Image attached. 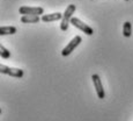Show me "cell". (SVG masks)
I'll use <instances>...</instances> for the list:
<instances>
[{"mask_svg": "<svg viewBox=\"0 0 133 121\" xmlns=\"http://www.w3.org/2000/svg\"><path fill=\"white\" fill-rule=\"evenodd\" d=\"M76 9L75 5H68L67 8L65 9V12L63 13V19H61V24H60V29L63 32H66L68 29V25L71 24V19H72V15L74 14Z\"/></svg>", "mask_w": 133, "mask_h": 121, "instance_id": "6da1fadb", "label": "cell"}, {"mask_svg": "<svg viewBox=\"0 0 133 121\" xmlns=\"http://www.w3.org/2000/svg\"><path fill=\"white\" fill-rule=\"evenodd\" d=\"M82 42V37L80 36V35H76V36H74L72 40L70 41V43H68L67 45H66L65 48L61 50V55L63 56H68L71 55V54L74 51V49L78 47L80 43Z\"/></svg>", "mask_w": 133, "mask_h": 121, "instance_id": "7a4b0ae2", "label": "cell"}, {"mask_svg": "<svg viewBox=\"0 0 133 121\" xmlns=\"http://www.w3.org/2000/svg\"><path fill=\"white\" fill-rule=\"evenodd\" d=\"M71 25L74 26L75 28H78V29H80L82 33H85L86 35H93L94 34V30L91 27H89L87 24H85V22H82L80 19H78V18H72L71 19Z\"/></svg>", "mask_w": 133, "mask_h": 121, "instance_id": "3957f363", "label": "cell"}, {"mask_svg": "<svg viewBox=\"0 0 133 121\" xmlns=\"http://www.w3.org/2000/svg\"><path fill=\"white\" fill-rule=\"evenodd\" d=\"M19 13L22 15H34V16H39L44 15V8L43 7H29V6H22L19 8Z\"/></svg>", "mask_w": 133, "mask_h": 121, "instance_id": "277c9868", "label": "cell"}, {"mask_svg": "<svg viewBox=\"0 0 133 121\" xmlns=\"http://www.w3.org/2000/svg\"><path fill=\"white\" fill-rule=\"evenodd\" d=\"M0 71L4 74H8V76L15 77V78H22L23 77V70L22 69H17V68H9L7 65L1 64L0 65Z\"/></svg>", "mask_w": 133, "mask_h": 121, "instance_id": "5b68a950", "label": "cell"}, {"mask_svg": "<svg viewBox=\"0 0 133 121\" xmlns=\"http://www.w3.org/2000/svg\"><path fill=\"white\" fill-rule=\"evenodd\" d=\"M91 80L94 83V87L96 90V94L99 99H104L105 98V92H104V89H103V85H102V82H101V78H99L98 74H93L91 76Z\"/></svg>", "mask_w": 133, "mask_h": 121, "instance_id": "8992f818", "label": "cell"}, {"mask_svg": "<svg viewBox=\"0 0 133 121\" xmlns=\"http://www.w3.org/2000/svg\"><path fill=\"white\" fill-rule=\"evenodd\" d=\"M61 19H63V14L59 12L51 13V14H44L41 18V20L43 22H53V21H58V20H61Z\"/></svg>", "mask_w": 133, "mask_h": 121, "instance_id": "52a82bcc", "label": "cell"}, {"mask_svg": "<svg viewBox=\"0 0 133 121\" xmlns=\"http://www.w3.org/2000/svg\"><path fill=\"white\" fill-rule=\"evenodd\" d=\"M41 21L39 16H34V15H22L21 22L22 24H38Z\"/></svg>", "mask_w": 133, "mask_h": 121, "instance_id": "ba28073f", "label": "cell"}, {"mask_svg": "<svg viewBox=\"0 0 133 121\" xmlns=\"http://www.w3.org/2000/svg\"><path fill=\"white\" fill-rule=\"evenodd\" d=\"M16 27L14 26H5V27L0 28V35L4 36V35H13L16 33Z\"/></svg>", "mask_w": 133, "mask_h": 121, "instance_id": "9c48e42d", "label": "cell"}, {"mask_svg": "<svg viewBox=\"0 0 133 121\" xmlns=\"http://www.w3.org/2000/svg\"><path fill=\"white\" fill-rule=\"evenodd\" d=\"M123 35L125 37H130L132 35V25L130 21L124 22V25H123Z\"/></svg>", "mask_w": 133, "mask_h": 121, "instance_id": "30bf717a", "label": "cell"}, {"mask_svg": "<svg viewBox=\"0 0 133 121\" xmlns=\"http://www.w3.org/2000/svg\"><path fill=\"white\" fill-rule=\"evenodd\" d=\"M0 55H1V57L4 58V60H8V58L11 57V51L5 48L4 45H0Z\"/></svg>", "mask_w": 133, "mask_h": 121, "instance_id": "8fae6325", "label": "cell"}, {"mask_svg": "<svg viewBox=\"0 0 133 121\" xmlns=\"http://www.w3.org/2000/svg\"><path fill=\"white\" fill-rule=\"evenodd\" d=\"M126 1H129V0H126Z\"/></svg>", "mask_w": 133, "mask_h": 121, "instance_id": "7c38bea8", "label": "cell"}]
</instances>
